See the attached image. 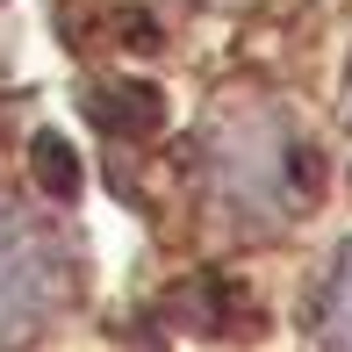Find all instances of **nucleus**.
I'll return each instance as SVG.
<instances>
[{
    "instance_id": "f257e3e1",
    "label": "nucleus",
    "mask_w": 352,
    "mask_h": 352,
    "mask_svg": "<svg viewBox=\"0 0 352 352\" xmlns=\"http://www.w3.org/2000/svg\"><path fill=\"white\" fill-rule=\"evenodd\" d=\"M201 173H209L216 201L230 209L237 223H280L302 209V144H295V122L280 116L274 101H223L201 130Z\"/></svg>"
},
{
    "instance_id": "f03ea898",
    "label": "nucleus",
    "mask_w": 352,
    "mask_h": 352,
    "mask_svg": "<svg viewBox=\"0 0 352 352\" xmlns=\"http://www.w3.org/2000/svg\"><path fill=\"white\" fill-rule=\"evenodd\" d=\"M65 252L43 223L22 209H0V352L29 345L65 302Z\"/></svg>"
},
{
    "instance_id": "7ed1b4c3",
    "label": "nucleus",
    "mask_w": 352,
    "mask_h": 352,
    "mask_svg": "<svg viewBox=\"0 0 352 352\" xmlns=\"http://www.w3.org/2000/svg\"><path fill=\"white\" fill-rule=\"evenodd\" d=\"M87 116L101 122V130H116V137H144V130H158L166 101H158L151 87H137V79H108V87L87 94Z\"/></svg>"
},
{
    "instance_id": "20e7f679",
    "label": "nucleus",
    "mask_w": 352,
    "mask_h": 352,
    "mask_svg": "<svg viewBox=\"0 0 352 352\" xmlns=\"http://www.w3.org/2000/svg\"><path fill=\"white\" fill-rule=\"evenodd\" d=\"M316 345L324 352H352V245L338 252V266L316 287Z\"/></svg>"
},
{
    "instance_id": "39448f33",
    "label": "nucleus",
    "mask_w": 352,
    "mask_h": 352,
    "mask_svg": "<svg viewBox=\"0 0 352 352\" xmlns=\"http://www.w3.org/2000/svg\"><path fill=\"white\" fill-rule=\"evenodd\" d=\"M29 158H36V180L51 187V195H72V187H79V158H72L65 137H36V151H29Z\"/></svg>"
}]
</instances>
